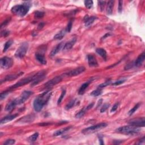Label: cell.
<instances>
[{
	"instance_id": "obj_18",
	"label": "cell",
	"mask_w": 145,
	"mask_h": 145,
	"mask_svg": "<svg viewBox=\"0 0 145 145\" xmlns=\"http://www.w3.org/2000/svg\"><path fill=\"white\" fill-rule=\"evenodd\" d=\"M65 44L63 42H61L60 43L58 44L55 47H54L52 50L51 52L50 53V56L51 57H53L55 55H56L57 53H58L59 51L61 50V49L63 48Z\"/></svg>"
},
{
	"instance_id": "obj_37",
	"label": "cell",
	"mask_w": 145,
	"mask_h": 145,
	"mask_svg": "<svg viewBox=\"0 0 145 145\" xmlns=\"http://www.w3.org/2000/svg\"><path fill=\"white\" fill-rule=\"evenodd\" d=\"M84 5L87 9H90L93 6V1H85Z\"/></svg>"
},
{
	"instance_id": "obj_7",
	"label": "cell",
	"mask_w": 145,
	"mask_h": 145,
	"mask_svg": "<svg viewBox=\"0 0 145 145\" xmlns=\"http://www.w3.org/2000/svg\"><path fill=\"white\" fill-rule=\"evenodd\" d=\"M33 76L31 77H27V78H25L22 79L21 80H20L19 81H18L17 83H16L15 84H14L13 86H12L11 87H10V90L11 89H17V88H18L19 87H21L24 86V85L27 84L29 83H31L33 80Z\"/></svg>"
},
{
	"instance_id": "obj_3",
	"label": "cell",
	"mask_w": 145,
	"mask_h": 145,
	"mask_svg": "<svg viewBox=\"0 0 145 145\" xmlns=\"http://www.w3.org/2000/svg\"><path fill=\"white\" fill-rule=\"evenodd\" d=\"M46 75V71L45 70H41L33 75V80L31 82V86L34 87L36 85L38 84L41 81H43L45 78Z\"/></svg>"
},
{
	"instance_id": "obj_22",
	"label": "cell",
	"mask_w": 145,
	"mask_h": 145,
	"mask_svg": "<svg viewBox=\"0 0 145 145\" xmlns=\"http://www.w3.org/2000/svg\"><path fill=\"white\" fill-rule=\"evenodd\" d=\"M35 58L41 64H42V65H46V63H47L44 55L40 53H39V52L36 53Z\"/></svg>"
},
{
	"instance_id": "obj_49",
	"label": "cell",
	"mask_w": 145,
	"mask_h": 145,
	"mask_svg": "<svg viewBox=\"0 0 145 145\" xmlns=\"http://www.w3.org/2000/svg\"><path fill=\"white\" fill-rule=\"evenodd\" d=\"M99 143L100 144H104V143H103V139L102 138V137H99Z\"/></svg>"
},
{
	"instance_id": "obj_30",
	"label": "cell",
	"mask_w": 145,
	"mask_h": 145,
	"mask_svg": "<svg viewBox=\"0 0 145 145\" xmlns=\"http://www.w3.org/2000/svg\"><path fill=\"white\" fill-rule=\"evenodd\" d=\"M102 94V91L100 89H97L93 91L90 94V95L94 97H97L99 96Z\"/></svg>"
},
{
	"instance_id": "obj_25",
	"label": "cell",
	"mask_w": 145,
	"mask_h": 145,
	"mask_svg": "<svg viewBox=\"0 0 145 145\" xmlns=\"http://www.w3.org/2000/svg\"><path fill=\"white\" fill-rule=\"evenodd\" d=\"M66 32H67L66 31L65 29L61 30L59 32L57 33V34L54 35V39L55 40H61L62 39H63L64 37V36L65 35Z\"/></svg>"
},
{
	"instance_id": "obj_2",
	"label": "cell",
	"mask_w": 145,
	"mask_h": 145,
	"mask_svg": "<svg viewBox=\"0 0 145 145\" xmlns=\"http://www.w3.org/2000/svg\"><path fill=\"white\" fill-rule=\"evenodd\" d=\"M141 131V129L138 127L134 126L132 125L123 126L116 129V131L118 133L126 134V135H134L138 133Z\"/></svg>"
},
{
	"instance_id": "obj_20",
	"label": "cell",
	"mask_w": 145,
	"mask_h": 145,
	"mask_svg": "<svg viewBox=\"0 0 145 145\" xmlns=\"http://www.w3.org/2000/svg\"><path fill=\"white\" fill-rule=\"evenodd\" d=\"M17 116H18V114H14V115H9L7 116L6 117H4L3 118L1 119V124H6L7 123L10 122V121H11L12 120H13L14 119H15L16 118Z\"/></svg>"
},
{
	"instance_id": "obj_39",
	"label": "cell",
	"mask_w": 145,
	"mask_h": 145,
	"mask_svg": "<svg viewBox=\"0 0 145 145\" xmlns=\"http://www.w3.org/2000/svg\"><path fill=\"white\" fill-rule=\"evenodd\" d=\"M110 104H107V103H105L104 105H103V107L101 108L100 109V112L101 113H103L105 112L107 110V109H108V108L110 107Z\"/></svg>"
},
{
	"instance_id": "obj_6",
	"label": "cell",
	"mask_w": 145,
	"mask_h": 145,
	"mask_svg": "<svg viewBox=\"0 0 145 145\" xmlns=\"http://www.w3.org/2000/svg\"><path fill=\"white\" fill-rule=\"evenodd\" d=\"M13 60L11 58L8 57H4L1 59L0 61V65L1 67L4 69H9L13 65Z\"/></svg>"
},
{
	"instance_id": "obj_36",
	"label": "cell",
	"mask_w": 145,
	"mask_h": 145,
	"mask_svg": "<svg viewBox=\"0 0 145 145\" xmlns=\"http://www.w3.org/2000/svg\"><path fill=\"white\" fill-rule=\"evenodd\" d=\"M9 90H7L6 91H4L3 92L1 93V94H0V99H1V100H3L7 97V96L9 94Z\"/></svg>"
},
{
	"instance_id": "obj_8",
	"label": "cell",
	"mask_w": 145,
	"mask_h": 145,
	"mask_svg": "<svg viewBox=\"0 0 145 145\" xmlns=\"http://www.w3.org/2000/svg\"><path fill=\"white\" fill-rule=\"evenodd\" d=\"M85 70H86V69H85L84 67L80 66L78 67V68H77L76 69L71 70L66 72L64 75L67 77H70L77 76H78V75L82 74V72H83L85 71Z\"/></svg>"
},
{
	"instance_id": "obj_31",
	"label": "cell",
	"mask_w": 145,
	"mask_h": 145,
	"mask_svg": "<svg viewBox=\"0 0 145 145\" xmlns=\"http://www.w3.org/2000/svg\"><path fill=\"white\" fill-rule=\"evenodd\" d=\"M76 100L74 99L72 100L71 101H70L68 104H67L65 106V110H69L70 109H71V108H72L75 105V104H76Z\"/></svg>"
},
{
	"instance_id": "obj_23",
	"label": "cell",
	"mask_w": 145,
	"mask_h": 145,
	"mask_svg": "<svg viewBox=\"0 0 145 145\" xmlns=\"http://www.w3.org/2000/svg\"><path fill=\"white\" fill-rule=\"evenodd\" d=\"M70 128H71V126H69V127H66V128H63V129H59V130H56V131L54 132L53 136L57 137V136H61V135H62V134H63L65 133H66V132L68 131Z\"/></svg>"
},
{
	"instance_id": "obj_21",
	"label": "cell",
	"mask_w": 145,
	"mask_h": 145,
	"mask_svg": "<svg viewBox=\"0 0 145 145\" xmlns=\"http://www.w3.org/2000/svg\"><path fill=\"white\" fill-rule=\"evenodd\" d=\"M145 59V53L143 52L141 53V54H139V56L137 57L136 59V60L134 63V65L137 67H139L142 65V63H143V61H144Z\"/></svg>"
},
{
	"instance_id": "obj_32",
	"label": "cell",
	"mask_w": 145,
	"mask_h": 145,
	"mask_svg": "<svg viewBox=\"0 0 145 145\" xmlns=\"http://www.w3.org/2000/svg\"><path fill=\"white\" fill-rule=\"evenodd\" d=\"M12 44H13V41L11 40H8L7 42H6V43H5L4 45L3 52H6L7 51V50H8L10 46H11Z\"/></svg>"
},
{
	"instance_id": "obj_1",
	"label": "cell",
	"mask_w": 145,
	"mask_h": 145,
	"mask_svg": "<svg viewBox=\"0 0 145 145\" xmlns=\"http://www.w3.org/2000/svg\"><path fill=\"white\" fill-rule=\"evenodd\" d=\"M30 5L28 3L22 5H15L11 8V11L13 13L17 16L23 17L26 15L30 10Z\"/></svg>"
},
{
	"instance_id": "obj_44",
	"label": "cell",
	"mask_w": 145,
	"mask_h": 145,
	"mask_svg": "<svg viewBox=\"0 0 145 145\" xmlns=\"http://www.w3.org/2000/svg\"><path fill=\"white\" fill-rule=\"evenodd\" d=\"M123 1H119L118 2V11L120 13H121V12L123 11Z\"/></svg>"
},
{
	"instance_id": "obj_38",
	"label": "cell",
	"mask_w": 145,
	"mask_h": 145,
	"mask_svg": "<svg viewBox=\"0 0 145 145\" xmlns=\"http://www.w3.org/2000/svg\"><path fill=\"white\" fill-rule=\"evenodd\" d=\"M111 83H112V81H111V80H109V81H107L104 83H103L102 84H100L99 86V89H102V88L107 87V86H108V85L111 84Z\"/></svg>"
},
{
	"instance_id": "obj_34",
	"label": "cell",
	"mask_w": 145,
	"mask_h": 145,
	"mask_svg": "<svg viewBox=\"0 0 145 145\" xmlns=\"http://www.w3.org/2000/svg\"><path fill=\"white\" fill-rule=\"evenodd\" d=\"M139 105H140L139 104H137L133 108H131V110L129 111L128 115L129 116H131L132 115H133V114L137 110H138V108L139 107Z\"/></svg>"
},
{
	"instance_id": "obj_26",
	"label": "cell",
	"mask_w": 145,
	"mask_h": 145,
	"mask_svg": "<svg viewBox=\"0 0 145 145\" xmlns=\"http://www.w3.org/2000/svg\"><path fill=\"white\" fill-rule=\"evenodd\" d=\"M90 82H91L90 81L86 82L84 83L82 85L81 87L79 88V91H78V94L79 95H82L83 94L85 91V90H86V89L88 87V86H89Z\"/></svg>"
},
{
	"instance_id": "obj_27",
	"label": "cell",
	"mask_w": 145,
	"mask_h": 145,
	"mask_svg": "<svg viewBox=\"0 0 145 145\" xmlns=\"http://www.w3.org/2000/svg\"><path fill=\"white\" fill-rule=\"evenodd\" d=\"M96 53L100 55L102 57L104 58V59H106L107 58V52L105 51V50L103 48H97L96 50Z\"/></svg>"
},
{
	"instance_id": "obj_10",
	"label": "cell",
	"mask_w": 145,
	"mask_h": 145,
	"mask_svg": "<svg viewBox=\"0 0 145 145\" xmlns=\"http://www.w3.org/2000/svg\"><path fill=\"white\" fill-rule=\"evenodd\" d=\"M32 94H33V92L30 91H24L20 95V97L17 98L19 105L23 104L31 96V95H32Z\"/></svg>"
},
{
	"instance_id": "obj_28",
	"label": "cell",
	"mask_w": 145,
	"mask_h": 145,
	"mask_svg": "<svg viewBox=\"0 0 145 145\" xmlns=\"http://www.w3.org/2000/svg\"><path fill=\"white\" fill-rule=\"evenodd\" d=\"M96 18L95 17H91L87 18V19L85 20V22H84V26L85 27H90L91 25L93 22H94L95 19H96Z\"/></svg>"
},
{
	"instance_id": "obj_14",
	"label": "cell",
	"mask_w": 145,
	"mask_h": 145,
	"mask_svg": "<svg viewBox=\"0 0 145 145\" xmlns=\"http://www.w3.org/2000/svg\"><path fill=\"white\" fill-rule=\"evenodd\" d=\"M94 104L93 103H91V104L88 105L87 107L83 108L82 110H81V111H80L79 112H78L76 114V117L77 118H80L82 117L83 116L85 115V114L86 113V112H87L88 111H89L90 109H91L92 108V107H93V106H94Z\"/></svg>"
},
{
	"instance_id": "obj_12",
	"label": "cell",
	"mask_w": 145,
	"mask_h": 145,
	"mask_svg": "<svg viewBox=\"0 0 145 145\" xmlns=\"http://www.w3.org/2000/svg\"><path fill=\"white\" fill-rule=\"evenodd\" d=\"M44 105H45L44 103L41 102L40 99L38 97L36 98L34 100V101H33V108H34V110L36 112H40V111L42 110V109Z\"/></svg>"
},
{
	"instance_id": "obj_16",
	"label": "cell",
	"mask_w": 145,
	"mask_h": 145,
	"mask_svg": "<svg viewBox=\"0 0 145 145\" xmlns=\"http://www.w3.org/2000/svg\"><path fill=\"white\" fill-rule=\"evenodd\" d=\"M88 64L90 67H96L98 66V63L96 59L92 54H89L87 56Z\"/></svg>"
},
{
	"instance_id": "obj_4",
	"label": "cell",
	"mask_w": 145,
	"mask_h": 145,
	"mask_svg": "<svg viewBox=\"0 0 145 145\" xmlns=\"http://www.w3.org/2000/svg\"><path fill=\"white\" fill-rule=\"evenodd\" d=\"M28 49V43L27 42L23 43L15 52V56L18 58H22L24 57Z\"/></svg>"
},
{
	"instance_id": "obj_35",
	"label": "cell",
	"mask_w": 145,
	"mask_h": 145,
	"mask_svg": "<svg viewBox=\"0 0 145 145\" xmlns=\"http://www.w3.org/2000/svg\"><path fill=\"white\" fill-rule=\"evenodd\" d=\"M65 94H66V90H63V91H62V92H61V94L60 96H59V98H58V101H57V104L58 105L61 103L62 100H63L65 96Z\"/></svg>"
},
{
	"instance_id": "obj_43",
	"label": "cell",
	"mask_w": 145,
	"mask_h": 145,
	"mask_svg": "<svg viewBox=\"0 0 145 145\" xmlns=\"http://www.w3.org/2000/svg\"><path fill=\"white\" fill-rule=\"evenodd\" d=\"M119 103H116L115 104V105H114L113 106V107L112 108V109H111V113H112V112H115V111H116V110H117L118 107H119Z\"/></svg>"
},
{
	"instance_id": "obj_41",
	"label": "cell",
	"mask_w": 145,
	"mask_h": 145,
	"mask_svg": "<svg viewBox=\"0 0 145 145\" xmlns=\"http://www.w3.org/2000/svg\"><path fill=\"white\" fill-rule=\"evenodd\" d=\"M72 22L70 20V21H69V22L68 23V24L67 25V26L65 28V30L67 32H70V31L72 28Z\"/></svg>"
},
{
	"instance_id": "obj_9",
	"label": "cell",
	"mask_w": 145,
	"mask_h": 145,
	"mask_svg": "<svg viewBox=\"0 0 145 145\" xmlns=\"http://www.w3.org/2000/svg\"><path fill=\"white\" fill-rule=\"evenodd\" d=\"M62 79H63V78L61 76H57L45 83L44 84V87L46 89H50L57 84L59 83L62 81Z\"/></svg>"
},
{
	"instance_id": "obj_17",
	"label": "cell",
	"mask_w": 145,
	"mask_h": 145,
	"mask_svg": "<svg viewBox=\"0 0 145 145\" xmlns=\"http://www.w3.org/2000/svg\"><path fill=\"white\" fill-rule=\"evenodd\" d=\"M77 41L76 38H74L71 39L70 40H69L68 42H67L64 44V46L63 47L64 51H69L72 48V46L74 45Z\"/></svg>"
},
{
	"instance_id": "obj_47",
	"label": "cell",
	"mask_w": 145,
	"mask_h": 145,
	"mask_svg": "<svg viewBox=\"0 0 145 145\" xmlns=\"http://www.w3.org/2000/svg\"><path fill=\"white\" fill-rule=\"evenodd\" d=\"M98 3L99 4V6H100V9H101V10H102L104 7V5L105 4V1H98Z\"/></svg>"
},
{
	"instance_id": "obj_42",
	"label": "cell",
	"mask_w": 145,
	"mask_h": 145,
	"mask_svg": "<svg viewBox=\"0 0 145 145\" xmlns=\"http://www.w3.org/2000/svg\"><path fill=\"white\" fill-rule=\"evenodd\" d=\"M125 81H126V79L118 80V81L114 82L113 83H112V85H113V86H118V85H120V84H121L123 83H124V82H125Z\"/></svg>"
},
{
	"instance_id": "obj_33",
	"label": "cell",
	"mask_w": 145,
	"mask_h": 145,
	"mask_svg": "<svg viewBox=\"0 0 145 145\" xmlns=\"http://www.w3.org/2000/svg\"><path fill=\"white\" fill-rule=\"evenodd\" d=\"M44 15V13L43 11H36L35 13L34 14V17L36 19H40V18H43Z\"/></svg>"
},
{
	"instance_id": "obj_50",
	"label": "cell",
	"mask_w": 145,
	"mask_h": 145,
	"mask_svg": "<svg viewBox=\"0 0 145 145\" xmlns=\"http://www.w3.org/2000/svg\"><path fill=\"white\" fill-rule=\"evenodd\" d=\"M141 141H142V142H144V137H143V138H142V139H141ZM141 142H138V144H141Z\"/></svg>"
},
{
	"instance_id": "obj_40",
	"label": "cell",
	"mask_w": 145,
	"mask_h": 145,
	"mask_svg": "<svg viewBox=\"0 0 145 145\" xmlns=\"http://www.w3.org/2000/svg\"><path fill=\"white\" fill-rule=\"evenodd\" d=\"M15 143V141L14 139H7V140L5 141L4 144L5 145H11V144H13Z\"/></svg>"
},
{
	"instance_id": "obj_24",
	"label": "cell",
	"mask_w": 145,
	"mask_h": 145,
	"mask_svg": "<svg viewBox=\"0 0 145 145\" xmlns=\"http://www.w3.org/2000/svg\"><path fill=\"white\" fill-rule=\"evenodd\" d=\"M114 3H115V1H109L108 2L107 9H106V11H107L108 15H111L112 14Z\"/></svg>"
},
{
	"instance_id": "obj_15",
	"label": "cell",
	"mask_w": 145,
	"mask_h": 145,
	"mask_svg": "<svg viewBox=\"0 0 145 145\" xmlns=\"http://www.w3.org/2000/svg\"><path fill=\"white\" fill-rule=\"evenodd\" d=\"M18 105H19V103H18V101L17 98V99H15L11 101L6 105V107H5V110L7 111V112H11Z\"/></svg>"
},
{
	"instance_id": "obj_48",
	"label": "cell",
	"mask_w": 145,
	"mask_h": 145,
	"mask_svg": "<svg viewBox=\"0 0 145 145\" xmlns=\"http://www.w3.org/2000/svg\"><path fill=\"white\" fill-rule=\"evenodd\" d=\"M44 24L43 23H40V24L38 26V29H41V28L44 27Z\"/></svg>"
},
{
	"instance_id": "obj_46",
	"label": "cell",
	"mask_w": 145,
	"mask_h": 145,
	"mask_svg": "<svg viewBox=\"0 0 145 145\" xmlns=\"http://www.w3.org/2000/svg\"><path fill=\"white\" fill-rule=\"evenodd\" d=\"M10 19H6V20H5L4 22H2V24H1V28H3V27H5V26H6L7 24H8L9 23V22H10Z\"/></svg>"
},
{
	"instance_id": "obj_29",
	"label": "cell",
	"mask_w": 145,
	"mask_h": 145,
	"mask_svg": "<svg viewBox=\"0 0 145 145\" xmlns=\"http://www.w3.org/2000/svg\"><path fill=\"white\" fill-rule=\"evenodd\" d=\"M39 137V133H35L32 135L30 137H28V141L30 142V143H33L35 142L36 139H38V138Z\"/></svg>"
},
{
	"instance_id": "obj_13",
	"label": "cell",
	"mask_w": 145,
	"mask_h": 145,
	"mask_svg": "<svg viewBox=\"0 0 145 145\" xmlns=\"http://www.w3.org/2000/svg\"><path fill=\"white\" fill-rule=\"evenodd\" d=\"M35 116L34 115H28L19 119L17 122L20 124H28L32 123L35 120Z\"/></svg>"
},
{
	"instance_id": "obj_11",
	"label": "cell",
	"mask_w": 145,
	"mask_h": 145,
	"mask_svg": "<svg viewBox=\"0 0 145 145\" xmlns=\"http://www.w3.org/2000/svg\"><path fill=\"white\" fill-rule=\"evenodd\" d=\"M129 124H130V125L138 127V128L144 127L145 124L144 118L142 117V118H138L137 119H133V120L129 121Z\"/></svg>"
},
{
	"instance_id": "obj_19",
	"label": "cell",
	"mask_w": 145,
	"mask_h": 145,
	"mask_svg": "<svg viewBox=\"0 0 145 145\" xmlns=\"http://www.w3.org/2000/svg\"><path fill=\"white\" fill-rule=\"evenodd\" d=\"M23 72H18L17 74H10V75H8L5 77V78L4 79V81H2L1 83L3 82V81H13V80L16 79L17 78H18V77H20V76H22V74H23Z\"/></svg>"
},
{
	"instance_id": "obj_45",
	"label": "cell",
	"mask_w": 145,
	"mask_h": 145,
	"mask_svg": "<svg viewBox=\"0 0 145 145\" xmlns=\"http://www.w3.org/2000/svg\"><path fill=\"white\" fill-rule=\"evenodd\" d=\"M9 34H10V31H9L5 30L1 32V36H4V37H7Z\"/></svg>"
},
{
	"instance_id": "obj_5",
	"label": "cell",
	"mask_w": 145,
	"mask_h": 145,
	"mask_svg": "<svg viewBox=\"0 0 145 145\" xmlns=\"http://www.w3.org/2000/svg\"><path fill=\"white\" fill-rule=\"evenodd\" d=\"M107 124L104 123H102L100 124H98L96 125H93L91 126H90L89 128H87L86 129H84L83 130H82V132L84 134H87L93 133L95 131H96L98 130H100L103 128H105V127H107Z\"/></svg>"
}]
</instances>
